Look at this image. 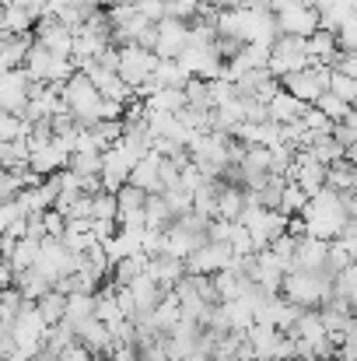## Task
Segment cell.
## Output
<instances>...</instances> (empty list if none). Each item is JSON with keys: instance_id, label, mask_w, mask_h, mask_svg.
Wrapping results in <instances>:
<instances>
[{"instance_id": "obj_1", "label": "cell", "mask_w": 357, "mask_h": 361, "mask_svg": "<svg viewBox=\"0 0 357 361\" xmlns=\"http://www.w3.org/2000/svg\"><path fill=\"white\" fill-rule=\"evenodd\" d=\"M298 218H301V225H305V235L322 239V242H333L344 232L347 221H354V218H347V211H344V204H340V193L330 190V186H322L315 197H308V204H305V211H301Z\"/></svg>"}, {"instance_id": "obj_2", "label": "cell", "mask_w": 357, "mask_h": 361, "mask_svg": "<svg viewBox=\"0 0 357 361\" xmlns=\"http://www.w3.org/2000/svg\"><path fill=\"white\" fill-rule=\"evenodd\" d=\"M330 274L326 270H315V274H301V270H291L284 274L280 281V298L298 305V309H322L330 298H333V288H330Z\"/></svg>"}, {"instance_id": "obj_3", "label": "cell", "mask_w": 357, "mask_h": 361, "mask_svg": "<svg viewBox=\"0 0 357 361\" xmlns=\"http://www.w3.org/2000/svg\"><path fill=\"white\" fill-rule=\"evenodd\" d=\"M60 106L74 116L77 126H92V123L102 120V95L92 88V81L74 71L63 85H60Z\"/></svg>"}, {"instance_id": "obj_4", "label": "cell", "mask_w": 357, "mask_h": 361, "mask_svg": "<svg viewBox=\"0 0 357 361\" xmlns=\"http://www.w3.org/2000/svg\"><path fill=\"white\" fill-rule=\"evenodd\" d=\"M21 71H25L28 81H35V85H53V88H60V85L74 74V63H70L67 56H53L49 49H42L39 42H32L28 53H25Z\"/></svg>"}, {"instance_id": "obj_5", "label": "cell", "mask_w": 357, "mask_h": 361, "mask_svg": "<svg viewBox=\"0 0 357 361\" xmlns=\"http://www.w3.org/2000/svg\"><path fill=\"white\" fill-rule=\"evenodd\" d=\"M81 259H84V256H74L60 239H42L39 242V256H35V267H32V270H39L49 284H56L60 277H70V274L81 267Z\"/></svg>"}, {"instance_id": "obj_6", "label": "cell", "mask_w": 357, "mask_h": 361, "mask_svg": "<svg viewBox=\"0 0 357 361\" xmlns=\"http://www.w3.org/2000/svg\"><path fill=\"white\" fill-rule=\"evenodd\" d=\"M154 63H158V56L151 49H144V46H119L116 49V74L130 92H137L151 78Z\"/></svg>"}, {"instance_id": "obj_7", "label": "cell", "mask_w": 357, "mask_h": 361, "mask_svg": "<svg viewBox=\"0 0 357 361\" xmlns=\"http://www.w3.org/2000/svg\"><path fill=\"white\" fill-rule=\"evenodd\" d=\"M326 88H330V71L326 67H305V71H294V74L280 78V92L294 95L301 106H312Z\"/></svg>"}, {"instance_id": "obj_8", "label": "cell", "mask_w": 357, "mask_h": 361, "mask_svg": "<svg viewBox=\"0 0 357 361\" xmlns=\"http://www.w3.org/2000/svg\"><path fill=\"white\" fill-rule=\"evenodd\" d=\"M186 39H189V25L179 21V18H165V21L154 25V46H151V53L158 60H175L186 49Z\"/></svg>"}, {"instance_id": "obj_9", "label": "cell", "mask_w": 357, "mask_h": 361, "mask_svg": "<svg viewBox=\"0 0 357 361\" xmlns=\"http://www.w3.org/2000/svg\"><path fill=\"white\" fill-rule=\"evenodd\" d=\"M182 263H186V274L214 277L218 270H225V267L232 263V249H228V242H203V245L193 249Z\"/></svg>"}, {"instance_id": "obj_10", "label": "cell", "mask_w": 357, "mask_h": 361, "mask_svg": "<svg viewBox=\"0 0 357 361\" xmlns=\"http://www.w3.org/2000/svg\"><path fill=\"white\" fill-rule=\"evenodd\" d=\"M273 21H277V32H280V35H294V39H308L312 32H319V14H315L305 0H301V4H291V7H284V11H277Z\"/></svg>"}, {"instance_id": "obj_11", "label": "cell", "mask_w": 357, "mask_h": 361, "mask_svg": "<svg viewBox=\"0 0 357 361\" xmlns=\"http://www.w3.org/2000/svg\"><path fill=\"white\" fill-rule=\"evenodd\" d=\"M144 277H147V281H154V288H158L161 295H168V291L186 277V263H182V259H175V256H168V252H158V256H147Z\"/></svg>"}, {"instance_id": "obj_12", "label": "cell", "mask_w": 357, "mask_h": 361, "mask_svg": "<svg viewBox=\"0 0 357 361\" xmlns=\"http://www.w3.org/2000/svg\"><path fill=\"white\" fill-rule=\"evenodd\" d=\"M28 88H32V81H28V74L21 67L0 71V113L18 116L25 109V102H28Z\"/></svg>"}, {"instance_id": "obj_13", "label": "cell", "mask_w": 357, "mask_h": 361, "mask_svg": "<svg viewBox=\"0 0 357 361\" xmlns=\"http://www.w3.org/2000/svg\"><path fill=\"white\" fill-rule=\"evenodd\" d=\"M284 274H287V267H284L270 249H263V252H256V259H252L249 281H252L256 288L270 291V295H280V281H284Z\"/></svg>"}, {"instance_id": "obj_14", "label": "cell", "mask_w": 357, "mask_h": 361, "mask_svg": "<svg viewBox=\"0 0 357 361\" xmlns=\"http://www.w3.org/2000/svg\"><path fill=\"white\" fill-rule=\"evenodd\" d=\"M32 32H35V42H39L42 49H49L53 56H67V60H70V35H74V32H70L67 25H60L56 18L46 14V18L35 21Z\"/></svg>"}, {"instance_id": "obj_15", "label": "cell", "mask_w": 357, "mask_h": 361, "mask_svg": "<svg viewBox=\"0 0 357 361\" xmlns=\"http://www.w3.org/2000/svg\"><path fill=\"white\" fill-rule=\"evenodd\" d=\"M67 151L60 147V140L53 137L49 144H39V147H28V169L35 172V176H42V179H49V176H56L60 169H67Z\"/></svg>"}, {"instance_id": "obj_16", "label": "cell", "mask_w": 357, "mask_h": 361, "mask_svg": "<svg viewBox=\"0 0 357 361\" xmlns=\"http://www.w3.org/2000/svg\"><path fill=\"white\" fill-rule=\"evenodd\" d=\"M74 341H77L88 355H95V358H106V355L113 351V337H109V330H106L95 316L74 330Z\"/></svg>"}, {"instance_id": "obj_17", "label": "cell", "mask_w": 357, "mask_h": 361, "mask_svg": "<svg viewBox=\"0 0 357 361\" xmlns=\"http://www.w3.org/2000/svg\"><path fill=\"white\" fill-rule=\"evenodd\" d=\"M158 161H161V154H154V151H147L133 169H130V186H137V190H144L147 197L151 193H161V179H158Z\"/></svg>"}, {"instance_id": "obj_18", "label": "cell", "mask_w": 357, "mask_h": 361, "mask_svg": "<svg viewBox=\"0 0 357 361\" xmlns=\"http://www.w3.org/2000/svg\"><path fill=\"white\" fill-rule=\"evenodd\" d=\"M305 109H308V106H301L294 95H287V92H277V95L266 102V120H270V123H280V126H284V123L301 120V116H305Z\"/></svg>"}, {"instance_id": "obj_19", "label": "cell", "mask_w": 357, "mask_h": 361, "mask_svg": "<svg viewBox=\"0 0 357 361\" xmlns=\"http://www.w3.org/2000/svg\"><path fill=\"white\" fill-rule=\"evenodd\" d=\"M92 316H95V295H84V291L67 295V309H63V319H60V323H67L70 330H77V326L88 323Z\"/></svg>"}, {"instance_id": "obj_20", "label": "cell", "mask_w": 357, "mask_h": 361, "mask_svg": "<svg viewBox=\"0 0 357 361\" xmlns=\"http://www.w3.org/2000/svg\"><path fill=\"white\" fill-rule=\"evenodd\" d=\"M11 288L21 295V302H32V305H35L53 284H49L39 270H21V274H14V284H11Z\"/></svg>"}, {"instance_id": "obj_21", "label": "cell", "mask_w": 357, "mask_h": 361, "mask_svg": "<svg viewBox=\"0 0 357 361\" xmlns=\"http://www.w3.org/2000/svg\"><path fill=\"white\" fill-rule=\"evenodd\" d=\"M0 25L7 35H28L35 28V18H32V11H25L18 4H0Z\"/></svg>"}, {"instance_id": "obj_22", "label": "cell", "mask_w": 357, "mask_h": 361, "mask_svg": "<svg viewBox=\"0 0 357 361\" xmlns=\"http://www.w3.org/2000/svg\"><path fill=\"white\" fill-rule=\"evenodd\" d=\"M154 88H175V92H182L186 88V74H182V67L175 63V60H158L154 63V71H151V78H147Z\"/></svg>"}, {"instance_id": "obj_23", "label": "cell", "mask_w": 357, "mask_h": 361, "mask_svg": "<svg viewBox=\"0 0 357 361\" xmlns=\"http://www.w3.org/2000/svg\"><path fill=\"white\" fill-rule=\"evenodd\" d=\"M242 207H245V190H242V186H228V183H221V190H218V218H225V221H238Z\"/></svg>"}, {"instance_id": "obj_24", "label": "cell", "mask_w": 357, "mask_h": 361, "mask_svg": "<svg viewBox=\"0 0 357 361\" xmlns=\"http://www.w3.org/2000/svg\"><path fill=\"white\" fill-rule=\"evenodd\" d=\"M326 186H330V190H337V193H347V190H354V186H357L354 161H347V158L333 161V165L326 169Z\"/></svg>"}, {"instance_id": "obj_25", "label": "cell", "mask_w": 357, "mask_h": 361, "mask_svg": "<svg viewBox=\"0 0 357 361\" xmlns=\"http://www.w3.org/2000/svg\"><path fill=\"white\" fill-rule=\"evenodd\" d=\"M63 309H67V295H60V291H53V288L35 302V312H39V319H42L46 326H56V323L63 319Z\"/></svg>"}, {"instance_id": "obj_26", "label": "cell", "mask_w": 357, "mask_h": 361, "mask_svg": "<svg viewBox=\"0 0 357 361\" xmlns=\"http://www.w3.org/2000/svg\"><path fill=\"white\" fill-rule=\"evenodd\" d=\"M214 291H218V302H232V298H238V291L249 284V277H242V274H235L232 267H225V270H218L214 277Z\"/></svg>"}, {"instance_id": "obj_27", "label": "cell", "mask_w": 357, "mask_h": 361, "mask_svg": "<svg viewBox=\"0 0 357 361\" xmlns=\"http://www.w3.org/2000/svg\"><path fill=\"white\" fill-rule=\"evenodd\" d=\"M330 288H333V298L337 302H344V305H354V295H357V267H344V270H337L333 274V281H330Z\"/></svg>"}, {"instance_id": "obj_28", "label": "cell", "mask_w": 357, "mask_h": 361, "mask_svg": "<svg viewBox=\"0 0 357 361\" xmlns=\"http://www.w3.org/2000/svg\"><path fill=\"white\" fill-rule=\"evenodd\" d=\"M175 218L168 214V207H165V200L158 197V193H151L147 200H144V228H168Z\"/></svg>"}, {"instance_id": "obj_29", "label": "cell", "mask_w": 357, "mask_h": 361, "mask_svg": "<svg viewBox=\"0 0 357 361\" xmlns=\"http://www.w3.org/2000/svg\"><path fill=\"white\" fill-rule=\"evenodd\" d=\"M35 256H39V242L35 239H18L14 242V249H11V256H7V263H11L14 274H21V270H32V267H35Z\"/></svg>"}, {"instance_id": "obj_30", "label": "cell", "mask_w": 357, "mask_h": 361, "mask_svg": "<svg viewBox=\"0 0 357 361\" xmlns=\"http://www.w3.org/2000/svg\"><path fill=\"white\" fill-rule=\"evenodd\" d=\"M0 169L4 172L28 169V144H25V137L21 140H11V144H0Z\"/></svg>"}, {"instance_id": "obj_31", "label": "cell", "mask_w": 357, "mask_h": 361, "mask_svg": "<svg viewBox=\"0 0 357 361\" xmlns=\"http://www.w3.org/2000/svg\"><path fill=\"white\" fill-rule=\"evenodd\" d=\"M67 169H70V172H77L81 179L99 176V172H102V151H77V154H70V158H67Z\"/></svg>"}, {"instance_id": "obj_32", "label": "cell", "mask_w": 357, "mask_h": 361, "mask_svg": "<svg viewBox=\"0 0 357 361\" xmlns=\"http://www.w3.org/2000/svg\"><path fill=\"white\" fill-rule=\"evenodd\" d=\"M158 197L165 200V207H168V214H172V218H182V214H189V211H193V193H186L179 183H175V186H168V190H161Z\"/></svg>"}, {"instance_id": "obj_33", "label": "cell", "mask_w": 357, "mask_h": 361, "mask_svg": "<svg viewBox=\"0 0 357 361\" xmlns=\"http://www.w3.org/2000/svg\"><path fill=\"white\" fill-rule=\"evenodd\" d=\"M88 133H92V140H95V147L99 151H106V147H113L119 137H123V123L119 120H99L88 126Z\"/></svg>"}, {"instance_id": "obj_34", "label": "cell", "mask_w": 357, "mask_h": 361, "mask_svg": "<svg viewBox=\"0 0 357 361\" xmlns=\"http://www.w3.org/2000/svg\"><path fill=\"white\" fill-rule=\"evenodd\" d=\"M305 204H308V197L294 186V183H284V190H280V204H277V211L284 214V218H298L301 211H305Z\"/></svg>"}, {"instance_id": "obj_35", "label": "cell", "mask_w": 357, "mask_h": 361, "mask_svg": "<svg viewBox=\"0 0 357 361\" xmlns=\"http://www.w3.org/2000/svg\"><path fill=\"white\" fill-rule=\"evenodd\" d=\"M312 106H315V109H319V113H322V116H326L330 123H340L344 116H347V113H351V109H354V106L340 102V99H337L333 92H322V95H319V99H315Z\"/></svg>"}, {"instance_id": "obj_36", "label": "cell", "mask_w": 357, "mask_h": 361, "mask_svg": "<svg viewBox=\"0 0 357 361\" xmlns=\"http://www.w3.org/2000/svg\"><path fill=\"white\" fill-rule=\"evenodd\" d=\"M182 99H186V106H193V109H211V92H207V81L189 78V81H186V88H182Z\"/></svg>"}, {"instance_id": "obj_37", "label": "cell", "mask_w": 357, "mask_h": 361, "mask_svg": "<svg viewBox=\"0 0 357 361\" xmlns=\"http://www.w3.org/2000/svg\"><path fill=\"white\" fill-rule=\"evenodd\" d=\"M92 221H116V197L99 190L92 193Z\"/></svg>"}, {"instance_id": "obj_38", "label": "cell", "mask_w": 357, "mask_h": 361, "mask_svg": "<svg viewBox=\"0 0 357 361\" xmlns=\"http://www.w3.org/2000/svg\"><path fill=\"white\" fill-rule=\"evenodd\" d=\"M326 92H333L340 102L354 106V99H357V78H344V74H333V71H330V88H326Z\"/></svg>"}, {"instance_id": "obj_39", "label": "cell", "mask_w": 357, "mask_h": 361, "mask_svg": "<svg viewBox=\"0 0 357 361\" xmlns=\"http://www.w3.org/2000/svg\"><path fill=\"white\" fill-rule=\"evenodd\" d=\"M21 137H28V123L21 116L0 113V144H11V140H21Z\"/></svg>"}, {"instance_id": "obj_40", "label": "cell", "mask_w": 357, "mask_h": 361, "mask_svg": "<svg viewBox=\"0 0 357 361\" xmlns=\"http://www.w3.org/2000/svg\"><path fill=\"white\" fill-rule=\"evenodd\" d=\"M228 249H232V256H249V252H256L252 249V235L242 228V225H232V235H228Z\"/></svg>"}, {"instance_id": "obj_41", "label": "cell", "mask_w": 357, "mask_h": 361, "mask_svg": "<svg viewBox=\"0 0 357 361\" xmlns=\"http://www.w3.org/2000/svg\"><path fill=\"white\" fill-rule=\"evenodd\" d=\"M140 252H144V256L165 252V232H161V228H144V235H140Z\"/></svg>"}, {"instance_id": "obj_42", "label": "cell", "mask_w": 357, "mask_h": 361, "mask_svg": "<svg viewBox=\"0 0 357 361\" xmlns=\"http://www.w3.org/2000/svg\"><path fill=\"white\" fill-rule=\"evenodd\" d=\"M175 183H179L186 193H196V190H200L207 179H203V176H200V169L189 161V165H182V169H179V179H175Z\"/></svg>"}, {"instance_id": "obj_43", "label": "cell", "mask_w": 357, "mask_h": 361, "mask_svg": "<svg viewBox=\"0 0 357 361\" xmlns=\"http://www.w3.org/2000/svg\"><path fill=\"white\" fill-rule=\"evenodd\" d=\"M39 221H42V232H46V239H60V235H63V225H67V218H63V214H56V211H46V214H39Z\"/></svg>"}, {"instance_id": "obj_44", "label": "cell", "mask_w": 357, "mask_h": 361, "mask_svg": "<svg viewBox=\"0 0 357 361\" xmlns=\"http://www.w3.org/2000/svg\"><path fill=\"white\" fill-rule=\"evenodd\" d=\"M232 225H235V221L214 218V221L207 225V242H228V235H232Z\"/></svg>"}, {"instance_id": "obj_45", "label": "cell", "mask_w": 357, "mask_h": 361, "mask_svg": "<svg viewBox=\"0 0 357 361\" xmlns=\"http://www.w3.org/2000/svg\"><path fill=\"white\" fill-rule=\"evenodd\" d=\"M14 284V270H11V263L0 256V288H11Z\"/></svg>"}, {"instance_id": "obj_46", "label": "cell", "mask_w": 357, "mask_h": 361, "mask_svg": "<svg viewBox=\"0 0 357 361\" xmlns=\"http://www.w3.org/2000/svg\"><path fill=\"white\" fill-rule=\"evenodd\" d=\"M88 361H106V358H95V355H92V358H88Z\"/></svg>"}, {"instance_id": "obj_47", "label": "cell", "mask_w": 357, "mask_h": 361, "mask_svg": "<svg viewBox=\"0 0 357 361\" xmlns=\"http://www.w3.org/2000/svg\"><path fill=\"white\" fill-rule=\"evenodd\" d=\"M0 4H7V0H0Z\"/></svg>"}]
</instances>
